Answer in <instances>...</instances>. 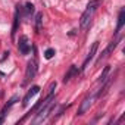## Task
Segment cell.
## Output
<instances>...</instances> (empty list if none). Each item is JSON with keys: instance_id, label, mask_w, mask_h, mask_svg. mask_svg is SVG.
Wrapping results in <instances>:
<instances>
[{"instance_id": "cell-1", "label": "cell", "mask_w": 125, "mask_h": 125, "mask_svg": "<svg viewBox=\"0 0 125 125\" xmlns=\"http://www.w3.org/2000/svg\"><path fill=\"white\" fill-rule=\"evenodd\" d=\"M102 3V0H91V2L87 5V9L84 10V13L81 15V18H80V27L81 28H87L88 27V24H90V21H91V16H93V13L96 12V9H97V6Z\"/></svg>"}, {"instance_id": "cell-2", "label": "cell", "mask_w": 125, "mask_h": 125, "mask_svg": "<svg viewBox=\"0 0 125 125\" xmlns=\"http://www.w3.org/2000/svg\"><path fill=\"white\" fill-rule=\"evenodd\" d=\"M35 72H37V60L32 59L28 62V65H27V71H25V80L22 83V85H27L28 81H31L34 77H35Z\"/></svg>"}, {"instance_id": "cell-3", "label": "cell", "mask_w": 125, "mask_h": 125, "mask_svg": "<svg viewBox=\"0 0 125 125\" xmlns=\"http://www.w3.org/2000/svg\"><path fill=\"white\" fill-rule=\"evenodd\" d=\"M18 49H19V52H21L22 54H28V53H30V50H31V44H30L27 35H21V37H19Z\"/></svg>"}, {"instance_id": "cell-4", "label": "cell", "mask_w": 125, "mask_h": 125, "mask_svg": "<svg viewBox=\"0 0 125 125\" xmlns=\"http://www.w3.org/2000/svg\"><path fill=\"white\" fill-rule=\"evenodd\" d=\"M96 99V96H87L83 102H81V104H80V109H78V113L77 115H84L88 109H90V106H91V103H93V100Z\"/></svg>"}, {"instance_id": "cell-5", "label": "cell", "mask_w": 125, "mask_h": 125, "mask_svg": "<svg viewBox=\"0 0 125 125\" xmlns=\"http://www.w3.org/2000/svg\"><path fill=\"white\" fill-rule=\"evenodd\" d=\"M38 91H40V85H32V87L28 90V93L25 94V97L22 99V106H24V107H27V106H28V103H30V100H31L35 94H38Z\"/></svg>"}, {"instance_id": "cell-6", "label": "cell", "mask_w": 125, "mask_h": 125, "mask_svg": "<svg viewBox=\"0 0 125 125\" xmlns=\"http://www.w3.org/2000/svg\"><path fill=\"white\" fill-rule=\"evenodd\" d=\"M97 49H99V41H94V43H93V46H91V49H90V52H88V54H87V57H85V60H84L83 66H81V69H83V71L87 68L88 62H90V60H93V57H94V54H96Z\"/></svg>"}, {"instance_id": "cell-7", "label": "cell", "mask_w": 125, "mask_h": 125, "mask_svg": "<svg viewBox=\"0 0 125 125\" xmlns=\"http://www.w3.org/2000/svg\"><path fill=\"white\" fill-rule=\"evenodd\" d=\"M112 83H113V77H109V78H106L102 84H103V87L97 91V94H96V97H102V96H104L106 93H107V90L110 88V85H112Z\"/></svg>"}, {"instance_id": "cell-8", "label": "cell", "mask_w": 125, "mask_h": 125, "mask_svg": "<svg viewBox=\"0 0 125 125\" xmlns=\"http://www.w3.org/2000/svg\"><path fill=\"white\" fill-rule=\"evenodd\" d=\"M118 41H119V38H115V40H112V41H110V44H109V46L106 47V50H104V52H103V53L100 54V57H99V60H97V62H100L102 59H104L106 56H109V53H110L112 50H115V47H116Z\"/></svg>"}, {"instance_id": "cell-9", "label": "cell", "mask_w": 125, "mask_h": 125, "mask_svg": "<svg viewBox=\"0 0 125 125\" xmlns=\"http://www.w3.org/2000/svg\"><path fill=\"white\" fill-rule=\"evenodd\" d=\"M124 24H125V9L122 8V9L119 10V16H118V25H116V31H115V34H118V32L121 31V28L124 27Z\"/></svg>"}, {"instance_id": "cell-10", "label": "cell", "mask_w": 125, "mask_h": 125, "mask_svg": "<svg viewBox=\"0 0 125 125\" xmlns=\"http://www.w3.org/2000/svg\"><path fill=\"white\" fill-rule=\"evenodd\" d=\"M18 25H19V6H16V12H15V18H13V25H12V38H15V34L18 31Z\"/></svg>"}, {"instance_id": "cell-11", "label": "cell", "mask_w": 125, "mask_h": 125, "mask_svg": "<svg viewBox=\"0 0 125 125\" xmlns=\"http://www.w3.org/2000/svg\"><path fill=\"white\" fill-rule=\"evenodd\" d=\"M77 72H78V68H77L75 65H71V66H69V71H68V72L65 74V77H63V83H68V81L72 78V75H75Z\"/></svg>"}, {"instance_id": "cell-12", "label": "cell", "mask_w": 125, "mask_h": 125, "mask_svg": "<svg viewBox=\"0 0 125 125\" xmlns=\"http://www.w3.org/2000/svg\"><path fill=\"white\" fill-rule=\"evenodd\" d=\"M109 72H110V66L107 65V66H104V69L102 71V74H100V77H99V80H97V83H103L107 77H109Z\"/></svg>"}, {"instance_id": "cell-13", "label": "cell", "mask_w": 125, "mask_h": 125, "mask_svg": "<svg viewBox=\"0 0 125 125\" xmlns=\"http://www.w3.org/2000/svg\"><path fill=\"white\" fill-rule=\"evenodd\" d=\"M18 99H19V97H18V96H16V94H15V96H12V97H10V99H9V102H8V103H6V106H5V109H3V110H5V112H6V109H9V107H10V106H13V104H15V103H16V102H18Z\"/></svg>"}, {"instance_id": "cell-14", "label": "cell", "mask_w": 125, "mask_h": 125, "mask_svg": "<svg viewBox=\"0 0 125 125\" xmlns=\"http://www.w3.org/2000/svg\"><path fill=\"white\" fill-rule=\"evenodd\" d=\"M41 22H43V13H41V12H38V13H37V16H35V28H37V30H40Z\"/></svg>"}, {"instance_id": "cell-15", "label": "cell", "mask_w": 125, "mask_h": 125, "mask_svg": "<svg viewBox=\"0 0 125 125\" xmlns=\"http://www.w3.org/2000/svg\"><path fill=\"white\" fill-rule=\"evenodd\" d=\"M54 56V49H47L46 52H44V57L46 59H52Z\"/></svg>"}, {"instance_id": "cell-16", "label": "cell", "mask_w": 125, "mask_h": 125, "mask_svg": "<svg viewBox=\"0 0 125 125\" xmlns=\"http://www.w3.org/2000/svg\"><path fill=\"white\" fill-rule=\"evenodd\" d=\"M25 12L27 13H32L34 12V5L32 3H27L25 5Z\"/></svg>"}, {"instance_id": "cell-17", "label": "cell", "mask_w": 125, "mask_h": 125, "mask_svg": "<svg viewBox=\"0 0 125 125\" xmlns=\"http://www.w3.org/2000/svg\"><path fill=\"white\" fill-rule=\"evenodd\" d=\"M5 110H2V112H0V124H3V121H5Z\"/></svg>"}]
</instances>
